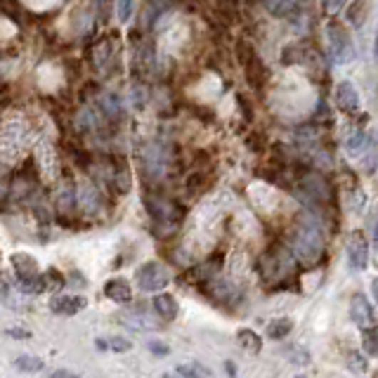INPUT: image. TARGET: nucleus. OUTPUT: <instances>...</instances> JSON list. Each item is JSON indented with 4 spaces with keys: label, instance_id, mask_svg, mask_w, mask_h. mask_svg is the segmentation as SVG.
<instances>
[{
    "label": "nucleus",
    "instance_id": "nucleus-1",
    "mask_svg": "<svg viewBox=\"0 0 378 378\" xmlns=\"http://www.w3.org/2000/svg\"><path fill=\"white\" fill-rule=\"evenodd\" d=\"M288 246H291L295 261L300 265H313L322 263L326 253V234L322 220L313 216V213H303L295 218L291 227V236H288Z\"/></svg>",
    "mask_w": 378,
    "mask_h": 378
},
{
    "label": "nucleus",
    "instance_id": "nucleus-2",
    "mask_svg": "<svg viewBox=\"0 0 378 378\" xmlns=\"http://www.w3.org/2000/svg\"><path fill=\"white\" fill-rule=\"evenodd\" d=\"M295 263L298 261H295L291 246L277 243V246L265 251L261 263H258V268H261L263 279L268 281V284H281V281H286L293 274Z\"/></svg>",
    "mask_w": 378,
    "mask_h": 378
},
{
    "label": "nucleus",
    "instance_id": "nucleus-3",
    "mask_svg": "<svg viewBox=\"0 0 378 378\" xmlns=\"http://www.w3.org/2000/svg\"><path fill=\"white\" fill-rule=\"evenodd\" d=\"M326 41H329V55L336 64H347L355 59V43L340 21L326 24Z\"/></svg>",
    "mask_w": 378,
    "mask_h": 378
},
{
    "label": "nucleus",
    "instance_id": "nucleus-4",
    "mask_svg": "<svg viewBox=\"0 0 378 378\" xmlns=\"http://www.w3.org/2000/svg\"><path fill=\"white\" fill-rule=\"evenodd\" d=\"M137 286L147 293H157L161 288H166L170 284V272L166 270V265H161L157 261L145 263L142 268L135 272Z\"/></svg>",
    "mask_w": 378,
    "mask_h": 378
},
{
    "label": "nucleus",
    "instance_id": "nucleus-5",
    "mask_svg": "<svg viewBox=\"0 0 378 378\" xmlns=\"http://www.w3.org/2000/svg\"><path fill=\"white\" fill-rule=\"evenodd\" d=\"M168 168V152L161 142H149L142 152V170L145 177L152 182H157L163 177Z\"/></svg>",
    "mask_w": 378,
    "mask_h": 378
},
{
    "label": "nucleus",
    "instance_id": "nucleus-6",
    "mask_svg": "<svg viewBox=\"0 0 378 378\" xmlns=\"http://www.w3.org/2000/svg\"><path fill=\"white\" fill-rule=\"evenodd\" d=\"M147 211H149V216L159 222V225H166V227H175L177 222L182 218V211L177 209L173 201H168V199L163 196H147Z\"/></svg>",
    "mask_w": 378,
    "mask_h": 378
},
{
    "label": "nucleus",
    "instance_id": "nucleus-7",
    "mask_svg": "<svg viewBox=\"0 0 378 378\" xmlns=\"http://www.w3.org/2000/svg\"><path fill=\"white\" fill-rule=\"evenodd\" d=\"M298 196L310 206H324L326 201H329V187H326L324 177L317 173H310L305 180L300 182Z\"/></svg>",
    "mask_w": 378,
    "mask_h": 378
},
{
    "label": "nucleus",
    "instance_id": "nucleus-8",
    "mask_svg": "<svg viewBox=\"0 0 378 378\" xmlns=\"http://www.w3.org/2000/svg\"><path fill=\"white\" fill-rule=\"evenodd\" d=\"M347 265L352 272H362L369 265V241L362 232H352L347 239Z\"/></svg>",
    "mask_w": 378,
    "mask_h": 378
},
{
    "label": "nucleus",
    "instance_id": "nucleus-9",
    "mask_svg": "<svg viewBox=\"0 0 378 378\" xmlns=\"http://www.w3.org/2000/svg\"><path fill=\"white\" fill-rule=\"evenodd\" d=\"M239 59L246 66V76H248V83H256L261 85L268 80V69H265L263 59L253 53V48H246L243 43H239Z\"/></svg>",
    "mask_w": 378,
    "mask_h": 378
},
{
    "label": "nucleus",
    "instance_id": "nucleus-10",
    "mask_svg": "<svg viewBox=\"0 0 378 378\" xmlns=\"http://www.w3.org/2000/svg\"><path fill=\"white\" fill-rule=\"evenodd\" d=\"M78 209L85 216H100L102 209H105V196L93 182H83L78 187Z\"/></svg>",
    "mask_w": 378,
    "mask_h": 378
},
{
    "label": "nucleus",
    "instance_id": "nucleus-11",
    "mask_svg": "<svg viewBox=\"0 0 378 378\" xmlns=\"http://www.w3.org/2000/svg\"><path fill=\"white\" fill-rule=\"evenodd\" d=\"M121 322L132 331H152V329H157V320H154L149 310H145L142 305L130 308V310H125V313H121Z\"/></svg>",
    "mask_w": 378,
    "mask_h": 378
},
{
    "label": "nucleus",
    "instance_id": "nucleus-12",
    "mask_svg": "<svg viewBox=\"0 0 378 378\" xmlns=\"http://www.w3.org/2000/svg\"><path fill=\"white\" fill-rule=\"evenodd\" d=\"M350 320L357 326H362V329L374 324V308L367 300L364 293H355L350 298Z\"/></svg>",
    "mask_w": 378,
    "mask_h": 378
},
{
    "label": "nucleus",
    "instance_id": "nucleus-13",
    "mask_svg": "<svg viewBox=\"0 0 378 378\" xmlns=\"http://www.w3.org/2000/svg\"><path fill=\"white\" fill-rule=\"evenodd\" d=\"M336 105L347 111V114H355L359 109V93L350 80H340L336 88Z\"/></svg>",
    "mask_w": 378,
    "mask_h": 378
},
{
    "label": "nucleus",
    "instance_id": "nucleus-14",
    "mask_svg": "<svg viewBox=\"0 0 378 378\" xmlns=\"http://www.w3.org/2000/svg\"><path fill=\"white\" fill-rule=\"evenodd\" d=\"M85 308V298H80V295H55L53 303H50V310L57 315H76L80 310Z\"/></svg>",
    "mask_w": 378,
    "mask_h": 378
},
{
    "label": "nucleus",
    "instance_id": "nucleus-15",
    "mask_svg": "<svg viewBox=\"0 0 378 378\" xmlns=\"http://www.w3.org/2000/svg\"><path fill=\"white\" fill-rule=\"evenodd\" d=\"M76 204H78V191H76V187H73L69 180L62 182V187L57 189V209H59V213L69 216L71 211H76Z\"/></svg>",
    "mask_w": 378,
    "mask_h": 378
},
{
    "label": "nucleus",
    "instance_id": "nucleus-16",
    "mask_svg": "<svg viewBox=\"0 0 378 378\" xmlns=\"http://www.w3.org/2000/svg\"><path fill=\"white\" fill-rule=\"evenodd\" d=\"M369 145H372V137H369L364 130H355L352 135H347L345 140V152H347V157L362 159L367 154Z\"/></svg>",
    "mask_w": 378,
    "mask_h": 378
},
{
    "label": "nucleus",
    "instance_id": "nucleus-17",
    "mask_svg": "<svg viewBox=\"0 0 378 378\" xmlns=\"http://www.w3.org/2000/svg\"><path fill=\"white\" fill-rule=\"evenodd\" d=\"M105 295L114 303H130L132 300V288L125 279H109L105 284Z\"/></svg>",
    "mask_w": 378,
    "mask_h": 378
},
{
    "label": "nucleus",
    "instance_id": "nucleus-18",
    "mask_svg": "<svg viewBox=\"0 0 378 378\" xmlns=\"http://www.w3.org/2000/svg\"><path fill=\"white\" fill-rule=\"evenodd\" d=\"M152 305H154V313H157L161 320L170 322L177 317V300L170 293H159L157 298L152 300Z\"/></svg>",
    "mask_w": 378,
    "mask_h": 378
},
{
    "label": "nucleus",
    "instance_id": "nucleus-19",
    "mask_svg": "<svg viewBox=\"0 0 378 378\" xmlns=\"http://www.w3.org/2000/svg\"><path fill=\"white\" fill-rule=\"evenodd\" d=\"M12 268H14V272H17V279H28V277L41 274L38 263H36L28 253H14L12 256Z\"/></svg>",
    "mask_w": 378,
    "mask_h": 378
},
{
    "label": "nucleus",
    "instance_id": "nucleus-20",
    "mask_svg": "<svg viewBox=\"0 0 378 378\" xmlns=\"http://www.w3.org/2000/svg\"><path fill=\"white\" fill-rule=\"evenodd\" d=\"M211 295L220 303H236L241 298V291L232 281H211Z\"/></svg>",
    "mask_w": 378,
    "mask_h": 378
},
{
    "label": "nucleus",
    "instance_id": "nucleus-21",
    "mask_svg": "<svg viewBox=\"0 0 378 378\" xmlns=\"http://www.w3.org/2000/svg\"><path fill=\"white\" fill-rule=\"evenodd\" d=\"M17 284H19V291H24L28 295H38L43 291H48L46 274H36V277H28V279H17Z\"/></svg>",
    "mask_w": 378,
    "mask_h": 378
},
{
    "label": "nucleus",
    "instance_id": "nucleus-22",
    "mask_svg": "<svg viewBox=\"0 0 378 378\" xmlns=\"http://www.w3.org/2000/svg\"><path fill=\"white\" fill-rule=\"evenodd\" d=\"M102 114L109 116V118H118L121 116V111H123V102L121 98H118L116 93H105L102 95Z\"/></svg>",
    "mask_w": 378,
    "mask_h": 378
},
{
    "label": "nucleus",
    "instance_id": "nucleus-23",
    "mask_svg": "<svg viewBox=\"0 0 378 378\" xmlns=\"http://www.w3.org/2000/svg\"><path fill=\"white\" fill-rule=\"evenodd\" d=\"M236 338H239V345H241L246 352H253V355L261 352L263 343H261V338H258V333H256V331H251V329H241L239 333H236Z\"/></svg>",
    "mask_w": 378,
    "mask_h": 378
},
{
    "label": "nucleus",
    "instance_id": "nucleus-24",
    "mask_svg": "<svg viewBox=\"0 0 378 378\" xmlns=\"http://www.w3.org/2000/svg\"><path fill=\"white\" fill-rule=\"evenodd\" d=\"M265 5H268V10L274 17H286L300 5V0H265Z\"/></svg>",
    "mask_w": 378,
    "mask_h": 378
},
{
    "label": "nucleus",
    "instance_id": "nucleus-25",
    "mask_svg": "<svg viewBox=\"0 0 378 378\" xmlns=\"http://www.w3.org/2000/svg\"><path fill=\"white\" fill-rule=\"evenodd\" d=\"M291 329H293V322L286 320V317H281V320L270 322V326H268V338H272V340L286 338L288 333H291Z\"/></svg>",
    "mask_w": 378,
    "mask_h": 378
},
{
    "label": "nucleus",
    "instance_id": "nucleus-26",
    "mask_svg": "<svg viewBox=\"0 0 378 378\" xmlns=\"http://www.w3.org/2000/svg\"><path fill=\"white\" fill-rule=\"evenodd\" d=\"M362 345H364L367 355L378 357V326L376 324L367 326V329H364V333H362Z\"/></svg>",
    "mask_w": 378,
    "mask_h": 378
},
{
    "label": "nucleus",
    "instance_id": "nucleus-27",
    "mask_svg": "<svg viewBox=\"0 0 378 378\" xmlns=\"http://www.w3.org/2000/svg\"><path fill=\"white\" fill-rule=\"evenodd\" d=\"M14 367L19 369V372H26V374H38L43 372V359L41 357H33V355H21V357H17V362H14Z\"/></svg>",
    "mask_w": 378,
    "mask_h": 378
},
{
    "label": "nucleus",
    "instance_id": "nucleus-28",
    "mask_svg": "<svg viewBox=\"0 0 378 378\" xmlns=\"http://www.w3.org/2000/svg\"><path fill=\"white\" fill-rule=\"evenodd\" d=\"M347 367H350L355 374H364L367 369H369V362L364 357V352H359V350H350V352H347Z\"/></svg>",
    "mask_w": 378,
    "mask_h": 378
},
{
    "label": "nucleus",
    "instance_id": "nucleus-29",
    "mask_svg": "<svg viewBox=\"0 0 378 378\" xmlns=\"http://www.w3.org/2000/svg\"><path fill=\"white\" fill-rule=\"evenodd\" d=\"M98 345L107 347V350H114V352H128L132 347L130 340H125V338H102L98 340Z\"/></svg>",
    "mask_w": 378,
    "mask_h": 378
},
{
    "label": "nucleus",
    "instance_id": "nucleus-30",
    "mask_svg": "<svg viewBox=\"0 0 378 378\" xmlns=\"http://www.w3.org/2000/svg\"><path fill=\"white\" fill-rule=\"evenodd\" d=\"M177 374L184 378H211V374L206 372L201 364H182V367H177Z\"/></svg>",
    "mask_w": 378,
    "mask_h": 378
},
{
    "label": "nucleus",
    "instance_id": "nucleus-31",
    "mask_svg": "<svg viewBox=\"0 0 378 378\" xmlns=\"http://www.w3.org/2000/svg\"><path fill=\"white\" fill-rule=\"evenodd\" d=\"M132 10H135V0H116V12H118V21H121V24L130 21Z\"/></svg>",
    "mask_w": 378,
    "mask_h": 378
},
{
    "label": "nucleus",
    "instance_id": "nucleus-32",
    "mask_svg": "<svg viewBox=\"0 0 378 378\" xmlns=\"http://www.w3.org/2000/svg\"><path fill=\"white\" fill-rule=\"evenodd\" d=\"M46 284H48V288H62L64 286V277L57 270H48L46 272Z\"/></svg>",
    "mask_w": 378,
    "mask_h": 378
},
{
    "label": "nucleus",
    "instance_id": "nucleus-33",
    "mask_svg": "<svg viewBox=\"0 0 378 378\" xmlns=\"http://www.w3.org/2000/svg\"><path fill=\"white\" fill-rule=\"evenodd\" d=\"M291 362H293V364H308L310 355L305 350H298V347H293V350H291Z\"/></svg>",
    "mask_w": 378,
    "mask_h": 378
},
{
    "label": "nucleus",
    "instance_id": "nucleus-34",
    "mask_svg": "<svg viewBox=\"0 0 378 378\" xmlns=\"http://www.w3.org/2000/svg\"><path fill=\"white\" fill-rule=\"evenodd\" d=\"M7 293H10V281H7L5 274L0 272V300H5Z\"/></svg>",
    "mask_w": 378,
    "mask_h": 378
},
{
    "label": "nucleus",
    "instance_id": "nucleus-35",
    "mask_svg": "<svg viewBox=\"0 0 378 378\" xmlns=\"http://www.w3.org/2000/svg\"><path fill=\"white\" fill-rule=\"evenodd\" d=\"M7 189H10V182H7V175L0 173V201L7 196Z\"/></svg>",
    "mask_w": 378,
    "mask_h": 378
},
{
    "label": "nucleus",
    "instance_id": "nucleus-36",
    "mask_svg": "<svg viewBox=\"0 0 378 378\" xmlns=\"http://www.w3.org/2000/svg\"><path fill=\"white\" fill-rule=\"evenodd\" d=\"M98 10H100V14H102V19H109L111 7H109L107 0H98Z\"/></svg>",
    "mask_w": 378,
    "mask_h": 378
},
{
    "label": "nucleus",
    "instance_id": "nucleus-37",
    "mask_svg": "<svg viewBox=\"0 0 378 378\" xmlns=\"http://www.w3.org/2000/svg\"><path fill=\"white\" fill-rule=\"evenodd\" d=\"M340 5H343V0H324V7H326L329 12H338Z\"/></svg>",
    "mask_w": 378,
    "mask_h": 378
},
{
    "label": "nucleus",
    "instance_id": "nucleus-38",
    "mask_svg": "<svg viewBox=\"0 0 378 378\" xmlns=\"http://www.w3.org/2000/svg\"><path fill=\"white\" fill-rule=\"evenodd\" d=\"M7 336H12V338H31V333L24 331V329H10V331H7Z\"/></svg>",
    "mask_w": 378,
    "mask_h": 378
},
{
    "label": "nucleus",
    "instance_id": "nucleus-39",
    "mask_svg": "<svg viewBox=\"0 0 378 378\" xmlns=\"http://www.w3.org/2000/svg\"><path fill=\"white\" fill-rule=\"evenodd\" d=\"M50 378H80V376L73 374V372H66V369H59V372H53Z\"/></svg>",
    "mask_w": 378,
    "mask_h": 378
},
{
    "label": "nucleus",
    "instance_id": "nucleus-40",
    "mask_svg": "<svg viewBox=\"0 0 378 378\" xmlns=\"http://www.w3.org/2000/svg\"><path fill=\"white\" fill-rule=\"evenodd\" d=\"M149 350H152V352H157V355H168V347H166V345H161V343H154V340L149 343Z\"/></svg>",
    "mask_w": 378,
    "mask_h": 378
},
{
    "label": "nucleus",
    "instance_id": "nucleus-41",
    "mask_svg": "<svg viewBox=\"0 0 378 378\" xmlns=\"http://www.w3.org/2000/svg\"><path fill=\"white\" fill-rule=\"evenodd\" d=\"M374 57H376V62H378V26H376V38H374Z\"/></svg>",
    "mask_w": 378,
    "mask_h": 378
},
{
    "label": "nucleus",
    "instance_id": "nucleus-42",
    "mask_svg": "<svg viewBox=\"0 0 378 378\" xmlns=\"http://www.w3.org/2000/svg\"><path fill=\"white\" fill-rule=\"evenodd\" d=\"M225 369H227V374H229V376H234V374H236V367H234V364H229V362L225 364Z\"/></svg>",
    "mask_w": 378,
    "mask_h": 378
},
{
    "label": "nucleus",
    "instance_id": "nucleus-43",
    "mask_svg": "<svg viewBox=\"0 0 378 378\" xmlns=\"http://www.w3.org/2000/svg\"><path fill=\"white\" fill-rule=\"evenodd\" d=\"M372 291L376 295V300H378V279H374V284H372Z\"/></svg>",
    "mask_w": 378,
    "mask_h": 378
},
{
    "label": "nucleus",
    "instance_id": "nucleus-44",
    "mask_svg": "<svg viewBox=\"0 0 378 378\" xmlns=\"http://www.w3.org/2000/svg\"><path fill=\"white\" fill-rule=\"evenodd\" d=\"M374 236H376V241H378V222H376V232H374Z\"/></svg>",
    "mask_w": 378,
    "mask_h": 378
},
{
    "label": "nucleus",
    "instance_id": "nucleus-45",
    "mask_svg": "<svg viewBox=\"0 0 378 378\" xmlns=\"http://www.w3.org/2000/svg\"><path fill=\"white\" fill-rule=\"evenodd\" d=\"M163 378H175V376H170V374H166V376H163Z\"/></svg>",
    "mask_w": 378,
    "mask_h": 378
},
{
    "label": "nucleus",
    "instance_id": "nucleus-46",
    "mask_svg": "<svg viewBox=\"0 0 378 378\" xmlns=\"http://www.w3.org/2000/svg\"><path fill=\"white\" fill-rule=\"evenodd\" d=\"M298 378H303V376H298Z\"/></svg>",
    "mask_w": 378,
    "mask_h": 378
}]
</instances>
